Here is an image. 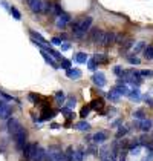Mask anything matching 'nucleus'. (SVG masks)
Returning <instances> with one entry per match:
<instances>
[{"instance_id": "1", "label": "nucleus", "mask_w": 153, "mask_h": 161, "mask_svg": "<svg viewBox=\"0 0 153 161\" xmlns=\"http://www.w3.org/2000/svg\"><path fill=\"white\" fill-rule=\"evenodd\" d=\"M92 26V17H81L72 25V36L78 40L86 37L89 28Z\"/></svg>"}, {"instance_id": "2", "label": "nucleus", "mask_w": 153, "mask_h": 161, "mask_svg": "<svg viewBox=\"0 0 153 161\" xmlns=\"http://www.w3.org/2000/svg\"><path fill=\"white\" fill-rule=\"evenodd\" d=\"M104 34L106 31H101V29H92V32L89 34V42L93 45V46H104Z\"/></svg>"}, {"instance_id": "3", "label": "nucleus", "mask_w": 153, "mask_h": 161, "mask_svg": "<svg viewBox=\"0 0 153 161\" xmlns=\"http://www.w3.org/2000/svg\"><path fill=\"white\" fill-rule=\"evenodd\" d=\"M14 138V141H15V146H17V149L18 150H23L25 149V146L28 144L26 143V138H28V134H26V129L22 126L17 132H15V135L13 136Z\"/></svg>"}, {"instance_id": "4", "label": "nucleus", "mask_w": 153, "mask_h": 161, "mask_svg": "<svg viewBox=\"0 0 153 161\" xmlns=\"http://www.w3.org/2000/svg\"><path fill=\"white\" fill-rule=\"evenodd\" d=\"M48 157L51 161H66V153L58 146H51L48 149Z\"/></svg>"}, {"instance_id": "5", "label": "nucleus", "mask_w": 153, "mask_h": 161, "mask_svg": "<svg viewBox=\"0 0 153 161\" xmlns=\"http://www.w3.org/2000/svg\"><path fill=\"white\" fill-rule=\"evenodd\" d=\"M133 126L138 129V130H141V132H144V134H147V132H150L152 130V126H153V121L150 120V118H144V120H136L135 123H133Z\"/></svg>"}, {"instance_id": "6", "label": "nucleus", "mask_w": 153, "mask_h": 161, "mask_svg": "<svg viewBox=\"0 0 153 161\" xmlns=\"http://www.w3.org/2000/svg\"><path fill=\"white\" fill-rule=\"evenodd\" d=\"M37 143H28L23 149V157H25L26 161H31L32 160V157H34V152H35V149H37Z\"/></svg>"}, {"instance_id": "7", "label": "nucleus", "mask_w": 153, "mask_h": 161, "mask_svg": "<svg viewBox=\"0 0 153 161\" xmlns=\"http://www.w3.org/2000/svg\"><path fill=\"white\" fill-rule=\"evenodd\" d=\"M28 5H29V9L32 13H43L45 11V2L43 0H29Z\"/></svg>"}, {"instance_id": "8", "label": "nucleus", "mask_w": 153, "mask_h": 161, "mask_svg": "<svg viewBox=\"0 0 153 161\" xmlns=\"http://www.w3.org/2000/svg\"><path fill=\"white\" fill-rule=\"evenodd\" d=\"M46 155H48V150L43 149L40 144H38L37 149H35V152H34V157H32V160L31 161H45L46 160Z\"/></svg>"}, {"instance_id": "9", "label": "nucleus", "mask_w": 153, "mask_h": 161, "mask_svg": "<svg viewBox=\"0 0 153 161\" xmlns=\"http://www.w3.org/2000/svg\"><path fill=\"white\" fill-rule=\"evenodd\" d=\"M22 127V124H20V121L17 120V118H9V121H8V130H9V134H11V136L15 135V132L18 130Z\"/></svg>"}, {"instance_id": "10", "label": "nucleus", "mask_w": 153, "mask_h": 161, "mask_svg": "<svg viewBox=\"0 0 153 161\" xmlns=\"http://www.w3.org/2000/svg\"><path fill=\"white\" fill-rule=\"evenodd\" d=\"M69 22H71V15H69V14H66V13L60 14V15H58V19H57V28L64 29L66 25H67Z\"/></svg>"}, {"instance_id": "11", "label": "nucleus", "mask_w": 153, "mask_h": 161, "mask_svg": "<svg viewBox=\"0 0 153 161\" xmlns=\"http://www.w3.org/2000/svg\"><path fill=\"white\" fill-rule=\"evenodd\" d=\"M92 81H93V85H97L98 87L106 86V77H104L103 72H95L92 75Z\"/></svg>"}, {"instance_id": "12", "label": "nucleus", "mask_w": 153, "mask_h": 161, "mask_svg": "<svg viewBox=\"0 0 153 161\" xmlns=\"http://www.w3.org/2000/svg\"><path fill=\"white\" fill-rule=\"evenodd\" d=\"M11 117V106L6 104V103H2L0 104V118L5 120V118H9Z\"/></svg>"}, {"instance_id": "13", "label": "nucleus", "mask_w": 153, "mask_h": 161, "mask_svg": "<svg viewBox=\"0 0 153 161\" xmlns=\"http://www.w3.org/2000/svg\"><path fill=\"white\" fill-rule=\"evenodd\" d=\"M106 140H107V134L106 132H97L95 135L92 136L93 144H103V143H106Z\"/></svg>"}, {"instance_id": "14", "label": "nucleus", "mask_w": 153, "mask_h": 161, "mask_svg": "<svg viewBox=\"0 0 153 161\" xmlns=\"http://www.w3.org/2000/svg\"><path fill=\"white\" fill-rule=\"evenodd\" d=\"M66 75H67L71 80H78V78L81 77V71H80L78 68H71V69L66 71Z\"/></svg>"}, {"instance_id": "15", "label": "nucleus", "mask_w": 153, "mask_h": 161, "mask_svg": "<svg viewBox=\"0 0 153 161\" xmlns=\"http://www.w3.org/2000/svg\"><path fill=\"white\" fill-rule=\"evenodd\" d=\"M127 97H129L130 100H132V101H136V103H138V101H141V98H142V97H141V92L138 91V87L132 89V91L129 92Z\"/></svg>"}, {"instance_id": "16", "label": "nucleus", "mask_w": 153, "mask_h": 161, "mask_svg": "<svg viewBox=\"0 0 153 161\" xmlns=\"http://www.w3.org/2000/svg\"><path fill=\"white\" fill-rule=\"evenodd\" d=\"M113 89L119 94V95H129V92H130V89L127 87L126 83H124V85H118V86H115Z\"/></svg>"}, {"instance_id": "17", "label": "nucleus", "mask_w": 153, "mask_h": 161, "mask_svg": "<svg viewBox=\"0 0 153 161\" xmlns=\"http://www.w3.org/2000/svg\"><path fill=\"white\" fill-rule=\"evenodd\" d=\"M93 60H95L97 64H106V63L109 62L107 55H104V54H95L93 55Z\"/></svg>"}, {"instance_id": "18", "label": "nucleus", "mask_w": 153, "mask_h": 161, "mask_svg": "<svg viewBox=\"0 0 153 161\" xmlns=\"http://www.w3.org/2000/svg\"><path fill=\"white\" fill-rule=\"evenodd\" d=\"M142 54L145 60H153V45H147L145 49L142 51Z\"/></svg>"}, {"instance_id": "19", "label": "nucleus", "mask_w": 153, "mask_h": 161, "mask_svg": "<svg viewBox=\"0 0 153 161\" xmlns=\"http://www.w3.org/2000/svg\"><path fill=\"white\" fill-rule=\"evenodd\" d=\"M41 55H43L45 62L48 63V64H51V66L54 68V69H57V68H58V66H57V63L54 62V58H52V57H49V54H48L46 51H41Z\"/></svg>"}, {"instance_id": "20", "label": "nucleus", "mask_w": 153, "mask_h": 161, "mask_svg": "<svg viewBox=\"0 0 153 161\" xmlns=\"http://www.w3.org/2000/svg\"><path fill=\"white\" fill-rule=\"evenodd\" d=\"M86 150H84V147H78L75 149V161H83L84 158H86Z\"/></svg>"}, {"instance_id": "21", "label": "nucleus", "mask_w": 153, "mask_h": 161, "mask_svg": "<svg viewBox=\"0 0 153 161\" xmlns=\"http://www.w3.org/2000/svg\"><path fill=\"white\" fill-rule=\"evenodd\" d=\"M66 161H75V149L72 147V146H69V147L66 149Z\"/></svg>"}, {"instance_id": "22", "label": "nucleus", "mask_w": 153, "mask_h": 161, "mask_svg": "<svg viewBox=\"0 0 153 161\" xmlns=\"http://www.w3.org/2000/svg\"><path fill=\"white\" fill-rule=\"evenodd\" d=\"M74 127H75L76 130L86 132V130H89V129H90V124L87 123V121H80V123H76L75 126H74Z\"/></svg>"}, {"instance_id": "23", "label": "nucleus", "mask_w": 153, "mask_h": 161, "mask_svg": "<svg viewBox=\"0 0 153 161\" xmlns=\"http://www.w3.org/2000/svg\"><path fill=\"white\" fill-rule=\"evenodd\" d=\"M87 55L84 54V52H76L75 54V62L76 63H87Z\"/></svg>"}, {"instance_id": "24", "label": "nucleus", "mask_w": 153, "mask_h": 161, "mask_svg": "<svg viewBox=\"0 0 153 161\" xmlns=\"http://www.w3.org/2000/svg\"><path fill=\"white\" fill-rule=\"evenodd\" d=\"M119 97H121V95H119L115 89H112V91H109V92H107V98L110 100V101H118Z\"/></svg>"}, {"instance_id": "25", "label": "nucleus", "mask_w": 153, "mask_h": 161, "mask_svg": "<svg viewBox=\"0 0 153 161\" xmlns=\"http://www.w3.org/2000/svg\"><path fill=\"white\" fill-rule=\"evenodd\" d=\"M133 118H136V120H144V118H147L145 117V112L142 111V109H138V111H135L133 112Z\"/></svg>"}, {"instance_id": "26", "label": "nucleus", "mask_w": 153, "mask_h": 161, "mask_svg": "<svg viewBox=\"0 0 153 161\" xmlns=\"http://www.w3.org/2000/svg\"><path fill=\"white\" fill-rule=\"evenodd\" d=\"M127 62L130 63V64H140L141 60L136 57V54H130V55L127 57Z\"/></svg>"}, {"instance_id": "27", "label": "nucleus", "mask_w": 153, "mask_h": 161, "mask_svg": "<svg viewBox=\"0 0 153 161\" xmlns=\"http://www.w3.org/2000/svg\"><path fill=\"white\" fill-rule=\"evenodd\" d=\"M31 36H32V38H34V40H38L40 43H46V40H45V37H43L41 34H38V32H35V31H31Z\"/></svg>"}, {"instance_id": "28", "label": "nucleus", "mask_w": 153, "mask_h": 161, "mask_svg": "<svg viewBox=\"0 0 153 161\" xmlns=\"http://www.w3.org/2000/svg\"><path fill=\"white\" fill-rule=\"evenodd\" d=\"M145 46H147V45H145L144 42H140V43H136V46H133V54H138L140 51H144V49H145Z\"/></svg>"}, {"instance_id": "29", "label": "nucleus", "mask_w": 153, "mask_h": 161, "mask_svg": "<svg viewBox=\"0 0 153 161\" xmlns=\"http://www.w3.org/2000/svg\"><path fill=\"white\" fill-rule=\"evenodd\" d=\"M103 106H104V104H103L101 100H93V101L90 103V108H92V109H103Z\"/></svg>"}, {"instance_id": "30", "label": "nucleus", "mask_w": 153, "mask_h": 161, "mask_svg": "<svg viewBox=\"0 0 153 161\" xmlns=\"http://www.w3.org/2000/svg\"><path fill=\"white\" fill-rule=\"evenodd\" d=\"M113 74L118 75L119 78H123V77H124V74H126V71H124L121 66H115V68H113Z\"/></svg>"}, {"instance_id": "31", "label": "nucleus", "mask_w": 153, "mask_h": 161, "mask_svg": "<svg viewBox=\"0 0 153 161\" xmlns=\"http://www.w3.org/2000/svg\"><path fill=\"white\" fill-rule=\"evenodd\" d=\"M133 45H135V42H133V40H127V42H124V43H123V51H124V52H127L129 49H132V48H133Z\"/></svg>"}, {"instance_id": "32", "label": "nucleus", "mask_w": 153, "mask_h": 161, "mask_svg": "<svg viewBox=\"0 0 153 161\" xmlns=\"http://www.w3.org/2000/svg\"><path fill=\"white\" fill-rule=\"evenodd\" d=\"M9 13L13 14V17L15 19V20H20L22 19V14L18 13V9L17 8H14V6H11V9H9Z\"/></svg>"}, {"instance_id": "33", "label": "nucleus", "mask_w": 153, "mask_h": 161, "mask_svg": "<svg viewBox=\"0 0 153 161\" xmlns=\"http://www.w3.org/2000/svg\"><path fill=\"white\" fill-rule=\"evenodd\" d=\"M141 150H142V146H136V147L130 149L129 152H130V155H132V157H138V155L141 153Z\"/></svg>"}, {"instance_id": "34", "label": "nucleus", "mask_w": 153, "mask_h": 161, "mask_svg": "<svg viewBox=\"0 0 153 161\" xmlns=\"http://www.w3.org/2000/svg\"><path fill=\"white\" fill-rule=\"evenodd\" d=\"M127 127H124V126H121L119 129H118V132H116V138H121V136H124L126 134H127Z\"/></svg>"}, {"instance_id": "35", "label": "nucleus", "mask_w": 153, "mask_h": 161, "mask_svg": "<svg viewBox=\"0 0 153 161\" xmlns=\"http://www.w3.org/2000/svg\"><path fill=\"white\" fill-rule=\"evenodd\" d=\"M55 98H57V101H58V103H63L64 98H66V95H64L63 91H58V92L55 94Z\"/></svg>"}, {"instance_id": "36", "label": "nucleus", "mask_w": 153, "mask_h": 161, "mask_svg": "<svg viewBox=\"0 0 153 161\" xmlns=\"http://www.w3.org/2000/svg\"><path fill=\"white\" fill-rule=\"evenodd\" d=\"M87 68H89V71H92V72L97 71V63H95L93 58H92V60H87Z\"/></svg>"}, {"instance_id": "37", "label": "nucleus", "mask_w": 153, "mask_h": 161, "mask_svg": "<svg viewBox=\"0 0 153 161\" xmlns=\"http://www.w3.org/2000/svg\"><path fill=\"white\" fill-rule=\"evenodd\" d=\"M61 68L66 69V71H67V69H71V68H72V66H71V62H69V60H66V58H63V60H61Z\"/></svg>"}, {"instance_id": "38", "label": "nucleus", "mask_w": 153, "mask_h": 161, "mask_svg": "<svg viewBox=\"0 0 153 161\" xmlns=\"http://www.w3.org/2000/svg\"><path fill=\"white\" fill-rule=\"evenodd\" d=\"M90 109H92V108H90V104H89V106H86V108H83V109H81V118L87 117V114L90 112Z\"/></svg>"}, {"instance_id": "39", "label": "nucleus", "mask_w": 153, "mask_h": 161, "mask_svg": "<svg viewBox=\"0 0 153 161\" xmlns=\"http://www.w3.org/2000/svg\"><path fill=\"white\" fill-rule=\"evenodd\" d=\"M75 98H69L67 100V104H66V108H69V109H74V106H75Z\"/></svg>"}, {"instance_id": "40", "label": "nucleus", "mask_w": 153, "mask_h": 161, "mask_svg": "<svg viewBox=\"0 0 153 161\" xmlns=\"http://www.w3.org/2000/svg\"><path fill=\"white\" fill-rule=\"evenodd\" d=\"M51 43H52V45H57V46H61V38L54 37V38L51 40Z\"/></svg>"}, {"instance_id": "41", "label": "nucleus", "mask_w": 153, "mask_h": 161, "mask_svg": "<svg viewBox=\"0 0 153 161\" xmlns=\"http://www.w3.org/2000/svg\"><path fill=\"white\" fill-rule=\"evenodd\" d=\"M144 100H145V103L150 104V108H153V98L150 97V95H144Z\"/></svg>"}, {"instance_id": "42", "label": "nucleus", "mask_w": 153, "mask_h": 161, "mask_svg": "<svg viewBox=\"0 0 153 161\" xmlns=\"http://www.w3.org/2000/svg\"><path fill=\"white\" fill-rule=\"evenodd\" d=\"M124 34H116V43H123L124 42Z\"/></svg>"}, {"instance_id": "43", "label": "nucleus", "mask_w": 153, "mask_h": 161, "mask_svg": "<svg viewBox=\"0 0 153 161\" xmlns=\"http://www.w3.org/2000/svg\"><path fill=\"white\" fill-rule=\"evenodd\" d=\"M141 75L142 77H153V72L152 71H141Z\"/></svg>"}, {"instance_id": "44", "label": "nucleus", "mask_w": 153, "mask_h": 161, "mask_svg": "<svg viewBox=\"0 0 153 161\" xmlns=\"http://www.w3.org/2000/svg\"><path fill=\"white\" fill-rule=\"evenodd\" d=\"M69 49H71V45L69 43H66V42L61 43V51H69Z\"/></svg>"}, {"instance_id": "45", "label": "nucleus", "mask_w": 153, "mask_h": 161, "mask_svg": "<svg viewBox=\"0 0 153 161\" xmlns=\"http://www.w3.org/2000/svg\"><path fill=\"white\" fill-rule=\"evenodd\" d=\"M142 161H153V157L152 155H149V153H145L144 158H142Z\"/></svg>"}, {"instance_id": "46", "label": "nucleus", "mask_w": 153, "mask_h": 161, "mask_svg": "<svg viewBox=\"0 0 153 161\" xmlns=\"http://www.w3.org/2000/svg\"><path fill=\"white\" fill-rule=\"evenodd\" d=\"M126 157H127V155H126V152H121V153H119V158H118V161H126Z\"/></svg>"}, {"instance_id": "47", "label": "nucleus", "mask_w": 153, "mask_h": 161, "mask_svg": "<svg viewBox=\"0 0 153 161\" xmlns=\"http://www.w3.org/2000/svg\"><path fill=\"white\" fill-rule=\"evenodd\" d=\"M51 127H52V129H58L60 126H58V124H55V123H54V124H52V126H51Z\"/></svg>"}, {"instance_id": "48", "label": "nucleus", "mask_w": 153, "mask_h": 161, "mask_svg": "<svg viewBox=\"0 0 153 161\" xmlns=\"http://www.w3.org/2000/svg\"><path fill=\"white\" fill-rule=\"evenodd\" d=\"M26 2H29V0H26Z\"/></svg>"}]
</instances>
